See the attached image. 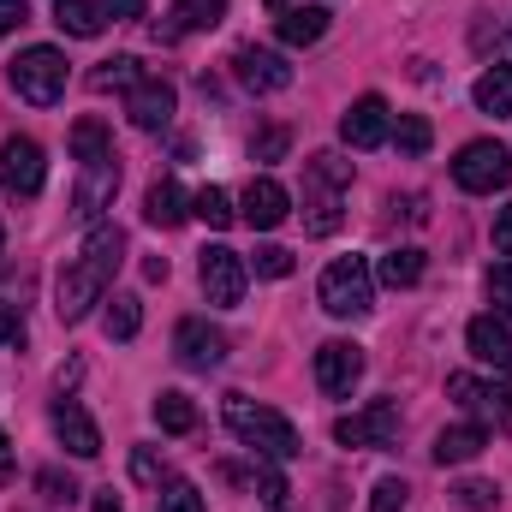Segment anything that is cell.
I'll use <instances>...</instances> for the list:
<instances>
[{
	"label": "cell",
	"mask_w": 512,
	"mask_h": 512,
	"mask_svg": "<svg viewBox=\"0 0 512 512\" xmlns=\"http://www.w3.org/2000/svg\"><path fill=\"white\" fill-rule=\"evenodd\" d=\"M12 477V441H6V429H0V483Z\"/></svg>",
	"instance_id": "47"
},
{
	"label": "cell",
	"mask_w": 512,
	"mask_h": 512,
	"mask_svg": "<svg viewBox=\"0 0 512 512\" xmlns=\"http://www.w3.org/2000/svg\"><path fill=\"white\" fill-rule=\"evenodd\" d=\"M233 78L251 90V96H280L286 84H292V66H286V54H274V48H233Z\"/></svg>",
	"instance_id": "10"
},
{
	"label": "cell",
	"mask_w": 512,
	"mask_h": 512,
	"mask_svg": "<svg viewBox=\"0 0 512 512\" xmlns=\"http://www.w3.org/2000/svg\"><path fill=\"white\" fill-rule=\"evenodd\" d=\"M6 78H12V90H18L30 108H54V102L66 96V54L48 48V42H36V48H24V54L6 66Z\"/></svg>",
	"instance_id": "4"
},
{
	"label": "cell",
	"mask_w": 512,
	"mask_h": 512,
	"mask_svg": "<svg viewBox=\"0 0 512 512\" xmlns=\"http://www.w3.org/2000/svg\"><path fill=\"white\" fill-rule=\"evenodd\" d=\"M155 423H161L167 435H191V429H197V405H191V393H173V387H167V393L155 399Z\"/></svg>",
	"instance_id": "28"
},
{
	"label": "cell",
	"mask_w": 512,
	"mask_h": 512,
	"mask_svg": "<svg viewBox=\"0 0 512 512\" xmlns=\"http://www.w3.org/2000/svg\"><path fill=\"white\" fill-rule=\"evenodd\" d=\"M346 185H352V161L346 155H334V149L310 155V167H304V209H310V233L316 239L340 233V191Z\"/></svg>",
	"instance_id": "3"
},
{
	"label": "cell",
	"mask_w": 512,
	"mask_h": 512,
	"mask_svg": "<svg viewBox=\"0 0 512 512\" xmlns=\"http://www.w3.org/2000/svg\"><path fill=\"white\" fill-rule=\"evenodd\" d=\"M30 24V6L24 0H0V36H12V30H24Z\"/></svg>",
	"instance_id": "41"
},
{
	"label": "cell",
	"mask_w": 512,
	"mask_h": 512,
	"mask_svg": "<svg viewBox=\"0 0 512 512\" xmlns=\"http://www.w3.org/2000/svg\"><path fill=\"white\" fill-rule=\"evenodd\" d=\"M382 286H393V292H405V286H417L423 280V251L417 245H399V251H387L382 256Z\"/></svg>",
	"instance_id": "26"
},
{
	"label": "cell",
	"mask_w": 512,
	"mask_h": 512,
	"mask_svg": "<svg viewBox=\"0 0 512 512\" xmlns=\"http://www.w3.org/2000/svg\"><path fill=\"white\" fill-rule=\"evenodd\" d=\"M102 12H108L114 24H126V18H143V0H102Z\"/></svg>",
	"instance_id": "42"
},
{
	"label": "cell",
	"mask_w": 512,
	"mask_h": 512,
	"mask_svg": "<svg viewBox=\"0 0 512 512\" xmlns=\"http://www.w3.org/2000/svg\"><path fill=\"white\" fill-rule=\"evenodd\" d=\"M185 215H191V197H185V185H179V179H155V185H149V197H143V221L167 233V227H179Z\"/></svg>",
	"instance_id": "20"
},
{
	"label": "cell",
	"mask_w": 512,
	"mask_h": 512,
	"mask_svg": "<svg viewBox=\"0 0 512 512\" xmlns=\"http://www.w3.org/2000/svg\"><path fill=\"white\" fill-rule=\"evenodd\" d=\"M173 108H179V96H173L167 78H143V84L126 90V120L137 131H161L167 120H173Z\"/></svg>",
	"instance_id": "16"
},
{
	"label": "cell",
	"mask_w": 512,
	"mask_h": 512,
	"mask_svg": "<svg viewBox=\"0 0 512 512\" xmlns=\"http://www.w3.org/2000/svg\"><path fill=\"white\" fill-rule=\"evenodd\" d=\"M36 489H42L48 501H78V489H72V477H60V471H36Z\"/></svg>",
	"instance_id": "39"
},
{
	"label": "cell",
	"mask_w": 512,
	"mask_h": 512,
	"mask_svg": "<svg viewBox=\"0 0 512 512\" xmlns=\"http://www.w3.org/2000/svg\"><path fill=\"white\" fill-rule=\"evenodd\" d=\"M393 143H399V155H429V143H435V131L423 114H399V126H393Z\"/></svg>",
	"instance_id": "31"
},
{
	"label": "cell",
	"mask_w": 512,
	"mask_h": 512,
	"mask_svg": "<svg viewBox=\"0 0 512 512\" xmlns=\"http://www.w3.org/2000/svg\"><path fill=\"white\" fill-rule=\"evenodd\" d=\"M292 6H310V0H268V12L280 18V12H292Z\"/></svg>",
	"instance_id": "48"
},
{
	"label": "cell",
	"mask_w": 512,
	"mask_h": 512,
	"mask_svg": "<svg viewBox=\"0 0 512 512\" xmlns=\"http://www.w3.org/2000/svg\"><path fill=\"white\" fill-rule=\"evenodd\" d=\"M191 215H197L203 227H215V233H221V227H233V215H239V209H233V197H227L221 185H203V191L191 197Z\"/></svg>",
	"instance_id": "30"
},
{
	"label": "cell",
	"mask_w": 512,
	"mask_h": 512,
	"mask_svg": "<svg viewBox=\"0 0 512 512\" xmlns=\"http://www.w3.org/2000/svg\"><path fill=\"white\" fill-rule=\"evenodd\" d=\"M286 143H292V131H286V126H262V131H256V143H251V155H256V161H280V155H286Z\"/></svg>",
	"instance_id": "36"
},
{
	"label": "cell",
	"mask_w": 512,
	"mask_h": 512,
	"mask_svg": "<svg viewBox=\"0 0 512 512\" xmlns=\"http://www.w3.org/2000/svg\"><path fill=\"white\" fill-rule=\"evenodd\" d=\"M495 251H507L512 256V203L495 215Z\"/></svg>",
	"instance_id": "44"
},
{
	"label": "cell",
	"mask_w": 512,
	"mask_h": 512,
	"mask_svg": "<svg viewBox=\"0 0 512 512\" xmlns=\"http://www.w3.org/2000/svg\"><path fill=\"white\" fill-rule=\"evenodd\" d=\"M114 191H120V155L114 161H90L84 179H78V191H72V215L96 227L102 209H114Z\"/></svg>",
	"instance_id": "12"
},
{
	"label": "cell",
	"mask_w": 512,
	"mask_h": 512,
	"mask_svg": "<svg viewBox=\"0 0 512 512\" xmlns=\"http://www.w3.org/2000/svg\"><path fill=\"white\" fill-rule=\"evenodd\" d=\"M167 18H173V24H155V36H161V42L191 36V30H215V24L227 18V0H179Z\"/></svg>",
	"instance_id": "22"
},
{
	"label": "cell",
	"mask_w": 512,
	"mask_h": 512,
	"mask_svg": "<svg viewBox=\"0 0 512 512\" xmlns=\"http://www.w3.org/2000/svg\"><path fill=\"white\" fill-rule=\"evenodd\" d=\"M483 447H489V423H477V417L435 435V459H441V465H471Z\"/></svg>",
	"instance_id": "21"
},
{
	"label": "cell",
	"mask_w": 512,
	"mask_h": 512,
	"mask_svg": "<svg viewBox=\"0 0 512 512\" xmlns=\"http://www.w3.org/2000/svg\"><path fill=\"white\" fill-rule=\"evenodd\" d=\"M465 346H471L477 364H489V370H512V328L501 322V316H477V322L465 328Z\"/></svg>",
	"instance_id": "18"
},
{
	"label": "cell",
	"mask_w": 512,
	"mask_h": 512,
	"mask_svg": "<svg viewBox=\"0 0 512 512\" xmlns=\"http://www.w3.org/2000/svg\"><path fill=\"white\" fill-rule=\"evenodd\" d=\"M239 215L251 221L256 233H274V227L292 215V197H286V185H280V179H268V173H262V179H251V185H245Z\"/></svg>",
	"instance_id": "17"
},
{
	"label": "cell",
	"mask_w": 512,
	"mask_h": 512,
	"mask_svg": "<svg viewBox=\"0 0 512 512\" xmlns=\"http://www.w3.org/2000/svg\"><path fill=\"white\" fill-rule=\"evenodd\" d=\"M251 268L262 280H286V274H292V251H286V245H256Z\"/></svg>",
	"instance_id": "33"
},
{
	"label": "cell",
	"mask_w": 512,
	"mask_h": 512,
	"mask_svg": "<svg viewBox=\"0 0 512 512\" xmlns=\"http://www.w3.org/2000/svg\"><path fill=\"white\" fill-rule=\"evenodd\" d=\"M72 155L90 167V161H114V131L102 126V120H78L72 126Z\"/></svg>",
	"instance_id": "27"
},
{
	"label": "cell",
	"mask_w": 512,
	"mask_h": 512,
	"mask_svg": "<svg viewBox=\"0 0 512 512\" xmlns=\"http://www.w3.org/2000/svg\"><path fill=\"white\" fill-rule=\"evenodd\" d=\"M173 352H179V364H191V370H215V364L227 358V334L209 328L203 316H185V322L173 328Z\"/></svg>",
	"instance_id": "14"
},
{
	"label": "cell",
	"mask_w": 512,
	"mask_h": 512,
	"mask_svg": "<svg viewBox=\"0 0 512 512\" xmlns=\"http://www.w3.org/2000/svg\"><path fill=\"white\" fill-rule=\"evenodd\" d=\"M18 340H24V322H18V316L0 304V346H18Z\"/></svg>",
	"instance_id": "43"
},
{
	"label": "cell",
	"mask_w": 512,
	"mask_h": 512,
	"mask_svg": "<svg viewBox=\"0 0 512 512\" xmlns=\"http://www.w3.org/2000/svg\"><path fill=\"white\" fill-rule=\"evenodd\" d=\"M358 382H364V346H352V340L316 346V387H322L328 399H346Z\"/></svg>",
	"instance_id": "11"
},
{
	"label": "cell",
	"mask_w": 512,
	"mask_h": 512,
	"mask_svg": "<svg viewBox=\"0 0 512 512\" xmlns=\"http://www.w3.org/2000/svg\"><path fill=\"white\" fill-rule=\"evenodd\" d=\"M131 477H137V483H161V459H155V447H137V453H131Z\"/></svg>",
	"instance_id": "40"
},
{
	"label": "cell",
	"mask_w": 512,
	"mask_h": 512,
	"mask_svg": "<svg viewBox=\"0 0 512 512\" xmlns=\"http://www.w3.org/2000/svg\"><path fill=\"white\" fill-rule=\"evenodd\" d=\"M54 24L66 30V36H102L108 30V12H102V0H54Z\"/></svg>",
	"instance_id": "23"
},
{
	"label": "cell",
	"mask_w": 512,
	"mask_h": 512,
	"mask_svg": "<svg viewBox=\"0 0 512 512\" xmlns=\"http://www.w3.org/2000/svg\"><path fill=\"white\" fill-rule=\"evenodd\" d=\"M256 489H262V507H286V477L274 471V459L256 465Z\"/></svg>",
	"instance_id": "35"
},
{
	"label": "cell",
	"mask_w": 512,
	"mask_h": 512,
	"mask_svg": "<svg viewBox=\"0 0 512 512\" xmlns=\"http://www.w3.org/2000/svg\"><path fill=\"white\" fill-rule=\"evenodd\" d=\"M370 304H376V274H370V262H364V256L328 262V274H322V310H328V316H370Z\"/></svg>",
	"instance_id": "6"
},
{
	"label": "cell",
	"mask_w": 512,
	"mask_h": 512,
	"mask_svg": "<svg viewBox=\"0 0 512 512\" xmlns=\"http://www.w3.org/2000/svg\"><path fill=\"white\" fill-rule=\"evenodd\" d=\"M143 280H167V256H149L143 262Z\"/></svg>",
	"instance_id": "46"
},
{
	"label": "cell",
	"mask_w": 512,
	"mask_h": 512,
	"mask_svg": "<svg viewBox=\"0 0 512 512\" xmlns=\"http://www.w3.org/2000/svg\"><path fill=\"white\" fill-rule=\"evenodd\" d=\"M370 512H405V483L399 477H382L376 495H370Z\"/></svg>",
	"instance_id": "38"
},
{
	"label": "cell",
	"mask_w": 512,
	"mask_h": 512,
	"mask_svg": "<svg viewBox=\"0 0 512 512\" xmlns=\"http://www.w3.org/2000/svg\"><path fill=\"white\" fill-rule=\"evenodd\" d=\"M453 495H459V501H465L471 512H495V507H501V489H495V483H483V477H471V483H459Z\"/></svg>",
	"instance_id": "34"
},
{
	"label": "cell",
	"mask_w": 512,
	"mask_h": 512,
	"mask_svg": "<svg viewBox=\"0 0 512 512\" xmlns=\"http://www.w3.org/2000/svg\"><path fill=\"white\" fill-rule=\"evenodd\" d=\"M471 102H477L483 114L507 120V114H512V66H489V72L471 84Z\"/></svg>",
	"instance_id": "24"
},
{
	"label": "cell",
	"mask_w": 512,
	"mask_h": 512,
	"mask_svg": "<svg viewBox=\"0 0 512 512\" xmlns=\"http://www.w3.org/2000/svg\"><path fill=\"white\" fill-rule=\"evenodd\" d=\"M340 137H346L352 149H382L387 137H393V114H387L382 96H358V102L340 114Z\"/></svg>",
	"instance_id": "13"
},
{
	"label": "cell",
	"mask_w": 512,
	"mask_h": 512,
	"mask_svg": "<svg viewBox=\"0 0 512 512\" xmlns=\"http://www.w3.org/2000/svg\"><path fill=\"white\" fill-rule=\"evenodd\" d=\"M120 262H126V227L96 221V227H90V239H84V251L60 268V286H54V316L72 328V322H84L96 304H108V286H114Z\"/></svg>",
	"instance_id": "1"
},
{
	"label": "cell",
	"mask_w": 512,
	"mask_h": 512,
	"mask_svg": "<svg viewBox=\"0 0 512 512\" xmlns=\"http://www.w3.org/2000/svg\"><path fill=\"white\" fill-rule=\"evenodd\" d=\"M334 441L340 447H393L399 441V405L393 399H376L370 411H352L334 423Z\"/></svg>",
	"instance_id": "9"
},
{
	"label": "cell",
	"mask_w": 512,
	"mask_h": 512,
	"mask_svg": "<svg viewBox=\"0 0 512 512\" xmlns=\"http://www.w3.org/2000/svg\"><path fill=\"white\" fill-rule=\"evenodd\" d=\"M155 512H209V501L197 495V483H179V477H173V483L155 495Z\"/></svg>",
	"instance_id": "32"
},
{
	"label": "cell",
	"mask_w": 512,
	"mask_h": 512,
	"mask_svg": "<svg viewBox=\"0 0 512 512\" xmlns=\"http://www.w3.org/2000/svg\"><path fill=\"white\" fill-rule=\"evenodd\" d=\"M489 304H495L501 316H512V262H495V268H489Z\"/></svg>",
	"instance_id": "37"
},
{
	"label": "cell",
	"mask_w": 512,
	"mask_h": 512,
	"mask_svg": "<svg viewBox=\"0 0 512 512\" xmlns=\"http://www.w3.org/2000/svg\"><path fill=\"white\" fill-rule=\"evenodd\" d=\"M48 417H54V435H60V447H66L72 459H96V453H102V429L90 423V411H84L78 399H66V393H60Z\"/></svg>",
	"instance_id": "15"
},
{
	"label": "cell",
	"mask_w": 512,
	"mask_h": 512,
	"mask_svg": "<svg viewBox=\"0 0 512 512\" xmlns=\"http://www.w3.org/2000/svg\"><path fill=\"white\" fill-rule=\"evenodd\" d=\"M143 78H149V72H143L131 54H114V60H102V66L90 72V90L108 96V90H131V84H143Z\"/></svg>",
	"instance_id": "29"
},
{
	"label": "cell",
	"mask_w": 512,
	"mask_h": 512,
	"mask_svg": "<svg viewBox=\"0 0 512 512\" xmlns=\"http://www.w3.org/2000/svg\"><path fill=\"white\" fill-rule=\"evenodd\" d=\"M197 274H203V298H209V304H221V310L245 304V256H239V251L209 245L203 262H197Z\"/></svg>",
	"instance_id": "8"
},
{
	"label": "cell",
	"mask_w": 512,
	"mask_h": 512,
	"mask_svg": "<svg viewBox=\"0 0 512 512\" xmlns=\"http://www.w3.org/2000/svg\"><path fill=\"white\" fill-rule=\"evenodd\" d=\"M0 245H6V227H0Z\"/></svg>",
	"instance_id": "49"
},
{
	"label": "cell",
	"mask_w": 512,
	"mask_h": 512,
	"mask_svg": "<svg viewBox=\"0 0 512 512\" xmlns=\"http://www.w3.org/2000/svg\"><path fill=\"white\" fill-rule=\"evenodd\" d=\"M328 18H334V12H328L322 0H310V6L280 12V18H274V36H280L286 48H310V42H322V36H328Z\"/></svg>",
	"instance_id": "19"
},
{
	"label": "cell",
	"mask_w": 512,
	"mask_h": 512,
	"mask_svg": "<svg viewBox=\"0 0 512 512\" xmlns=\"http://www.w3.org/2000/svg\"><path fill=\"white\" fill-rule=\"evenodd\" d=\"M96 512H126V507H120V495H114V489H96Z\"/></svg>",
	"instance_id": "45"
},
{
	"label": "cell",
	"mask_w": 512,
	"mask_h": 512,
	"mask_svg": "<svg viewBox=\"0 0 512 512\" xmlns=\"http://www.w3.org/2000/svg\"><path fill=\"white\" fill-rule=\"evenodd\" d=\"M42 179H48L42 143H36V137H6V143H0V185H6V197H36Z\"/></svg>",
	"instance_id": "7"
},
{
	"label": "cell",
	"mask_w": 512,
	"mask_h": 512,
	"mask_svg": "<svg viewBox=\"0 0 512 512\" xmlns=\"http://www.w3.org/2000/svg\"><path fill=\"white\" fill-rule=\"evenodd\" d=\"M507 179H512V149L495 143V137H471L453 155V185L471 191V197H495V191H507Z\"/></svg>",
	"instance_id": "5"
},
{
	"label": "cell",
	"mask_w": 512,
	"mask_h": 512,
	"mask_svg": "<svg viewBox=\"0 0 512 512\" xmlns=\"http://www.w3.org/2000/svg\"><path fill=\"white\" fill-rule=\"evenodd\" d=\"M221 417H227V429L251 447V453H262V459H274V465H286V459H298L304 453V441H298V429L274 411V405H262V399H251V393H227L221 399Z\"/></svg>",
	"instance_id": "2"
},
{
	"label": "cell",
	"mask_w": 512,
	"mask_h": 512,
	"mask_svg": "<svg viewBox=\"0 0 512 512\" xmlns=\"http://www.w3.org/2000/svg\"><path fill=\"white\" fill-rule=\"evenodd\" d=\"M102 328H108V340H137V328H143V298H137V292H114Z\"/></svg>",
	"instance_id": "25"
},
{
	"label": "cell",
	"mask_w": 512,
	"mask_h": 512,
	"mask_svg": "<svg viewBox=\"0 0 512 512\" xmlns=\"http://www.w3.org/2000/svg\"><path fill=\"white\" fill-rule=\"evenodd\" d=\"M268 512H286V507H268Z\"/></svg>",
	"instance_id": "50"
}]
</instances>
